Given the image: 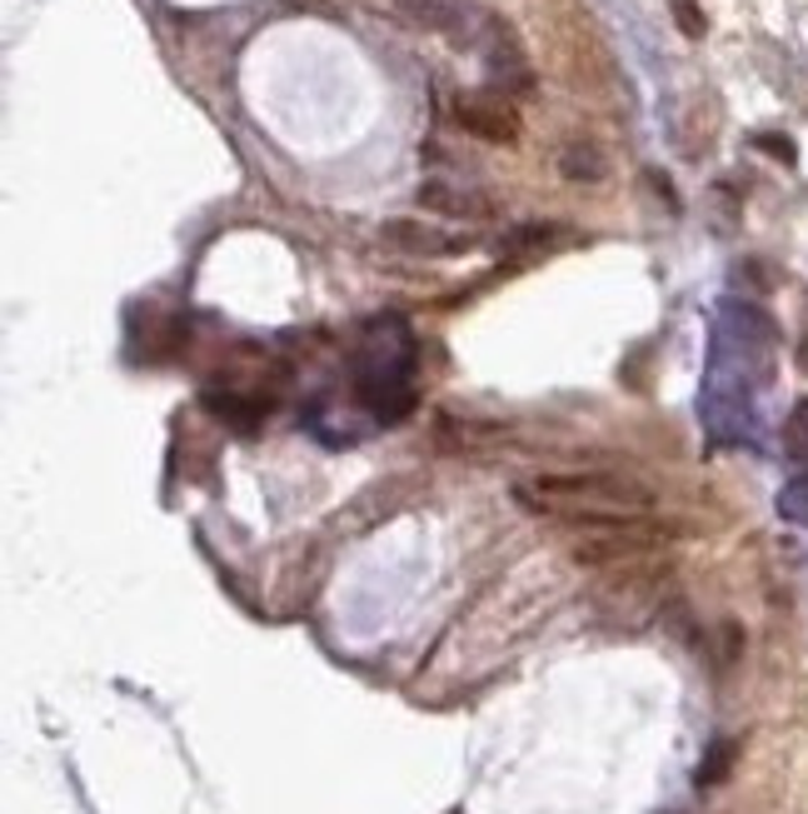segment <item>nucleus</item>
Wrapping results in <instances>:
<instances>
[{
    "instance_id": "f257e3e1",
    "label": "nucleus",
    "mask_w": 808,
    "mask_h": 814,
    "mask_svg": "<svg viewBox=\"0 0 808 814\" xmlns=\"http://www.w3.org/2000/svg\"><path fill=\"white\" fill-rule=\"evenodd\" d=\"M529 510H560L584 525L599 520H634L654 510V490L634 475H539L534 485H519Z\"/></svg>"
},
{
    "instance_id": "f03ea898",
    "label": "nucleus",
    "mask_w": 808,
    "mask_h": 814,
    "mask_svg": "<svg viewBox=\"0 0 808 814\" xmlns=\"http://www.w3.org/2000/svg\"><path fill=\"white\" fill-rule=\"evenodd\" d=\"M385 6L405 25H414V31L444 35L454 51H485L489 31H495V21H499V15L479 11L469 0H385Z\"/></svg>"
},
{
    "instance_id": "7ed1b4c3",
    "label": "nucleus",
    "mask_w": 808,
    "mask_h": 814,
    "mask_svg": "<svg viewBox=\"0 0 808 814\" xmlns=\"http://www.w3.org/2000/svg\"><path fill=\"white\" fill-rule=\"evenodd\" d=\"M454 120H460L469 135L489 141V145H519V135H524V125H519V110L509 106L505 96H460Z\"/></svg>"
},
{
    "instance_id": "20e7f679",
    "label": "nucleus",
    "mask_w": 808,
    "mask_h": 814,
    "mask_svg": "<svg viewBox=\"0 0 808 814\" xmlns=\"http://www.w3.org/2000/svg\"><path fill=\"white\" fill-rule=\"evenodd\" d=\"M379 240L395 250H410V255H464L475 245L469 235H444L440 226H420V220H385Z\"/></svg>"
},
{
    "instance_id": "39448f33",
    "label": "nucleus",
    "mask_w": 808,
    "mask_h": 814,
    "mask_svg": "<svg viewBox=\"0 0 808 814\" xmlns=\"http://www.w3.org/2000/svg\"><path fill=\"white\" fill-rule=\"evenodd\" d=\"M420 206L434 210V216L450 220H489L495 216V200L475 185H450V180H424L420 185Z\"/></svg>"
},
{
    "instance_id": "423d86ee",
    "label": "nucleus",
    "mask_w": 808,
    "mask_h": 814,
    "mask_svg": "<svg viewBox=\"0 0 808 814\" xmlns=\"http://www.w3.org/2000/svg\"><path fill=\"white\" fill-rule=\"evenodd\" d=\"M560 170H564V180H574V185H594L609 175V155L594 141H569L560 151Z\"/></svg>"
},
{
    "instance_id": "0eeeda50",
    "label": "nucleus",
    "mask_w": 808,
    "mask_h": 814,
    "mask_svg": "<svg viewBox=\"0 0 808 814\" xmlns=\"http://www.w3.org/2000/svg\"><path fill=\"white\" fill-rule=\"evenodd\" d=\"M733 760H739V739H713L709 755H704V765H699V774H694V784H699V790L723 784L729 770H733Z\"/></svg>"
},
{
    "instance_id": "6e6552de",
    "label": "nucleus",
    "mask_w": 808,
    "mask_h": 814,
    "mask_svg": "<svg viewBox=\"0 0 808 814\" xmlns=\"http://www.w3.org/2000/svg\"><path fill=\"white\" fill-rule=\"evenodd\" d=\"M554 245H569V230H560V226H519L514 235H509V250H554Z\"/></svg>"
},
{
    "instance_id": "1a4fd4ad",
    "label": "nucleus",
    "mask_w": 808,
    "mask_h": 814,
    "mask_svg": "<svg viewBox=\"0 0 808 814\" xmlns=\"http://www.w3.org/2000/svg\"><path fill=\"white\" fill-rule=\"evenodd\" d=\"M784 446H788V455L804 460V465H808V400H798V405H794V415H788V425H784Z\"/></svg>"
},
{
    "instance_id": "9d476101",
    "label": "nucleus",
    "mask_w": 808,
    "mask_h": 814,
    "mask_svg": "<svg viewBox=\"0 0 808 814\" xmlns=\"http://www.w3.org/2000/svg\"><path fill=\"white\" fill-rule=\"evenodd\" d=\"M668 11H674V21H679V31L689 35V41H704V31H709V21H704L699 0H668Z\"/></svg>"
},
{
    "instance_id": "9b49d317",
    "label": "nucleus",
    "mask_w": 808,
    "mask_h": 814,
    "mask_svg": "<svg viewBox=\"0 0 808 814\" xmlns=\"http://www.w3.org/2000/svg\"><path fill=\"white\" fill-rule=\"evenodd\" d=\"M754 145H759L764 155H774V161H784V165L798 161V151H794V141H788V135H759Z\"/></svg>"
}]
</instances>
